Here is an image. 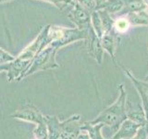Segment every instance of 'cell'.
<instances>
[{"label":"cell","mask_w":148,"mask_h":139,"mask_svg":"<svg viewBox=\"0 0 148 139\" xmlns=\"http://www.w3.org/2000/svg\"><path fill=\"white\" fill-rule=\"evenodd\" d=\"M58 49V47L57 45L51 44L48 46H46L45 49L40 51L36 55L34 59L32 60L30 68L27 70L23 75L21 76V78L18 81H21L22 78H25L31 75V74H34L36 72L44 71V70H47V69L58 68V64L57 63L55 58V56Z\"/></svg>","instance_id":"cell-1"},{"label":"cell","mask_w":148,"mask_h":139,"mask_svg":"<svg viewBox=\"0 0 148 139\" xmlns=\"http://www.w3.org/2000/svg\"><path fill=\"white\" fill-rule=\"evenodd\" d=\"M129 22L130 21L127 20V19H119L116 21V24H115V28L117 29L118 32H126L127 29L129 28Z\"/></svg>","instance_id":"cell-9"},{"label":"cell","mask_w":148,"mask_h":139,"mask_svg":"<svg viewBox=\"0 0 148 139\" xmlns=\"http://www.w3.org/2000/svg\"><path fill=\"white\" fill-rule=\"evenodd\" d=\"M15 59V57L9 53H8L7 51H5L3 48L0 47V65L6 64L8 62H11Z\"/></svg>","instance_id":"cell-10"},{"label":"cell","mask_w":148,"mask_h":139,"mask_svg":"<svg viewBox=\"0 0 148 139\" xmlns=\"http://www.w3.org/2000/svg\"><path fill=\"white\" fill-rule=\"evenodd\" d=\"M122 1H124L128 11H140L146 8L143 0H122Z\"/></svg>","instance_id":"cell-5"},{"label":"cell","mask_w":148,"mask_h":139,"mask_svg":"<svg viewBox=\"0 0 148 139\" xmlns=\"http://www.w3.org/2000/svg\"><path fill=\"white\" fill-rule=\"evenodd\" d=\"M99 15L101 18V21H102V25H103V29L106 32H108L111 28H112V20H111L110 16L108 14L106 10H101L99 11Z\"/></svg>","instance_id":"cell-7"},{"label":"cell","mask_w":148,"mask_h":139,"mask_svg":"<svg viewBox=\"0 0 148 139\" xmlns=\"http://www.w3.org/2000/svg\"><path fill=\"white\" fill-rule=\"evenodd\" d=\"M9 1H12V0H0V4L6 3V2H9Z\"/></svg>","instance_id":"cell-13"},{"label":"cell","mask_w":148,"mask_h":139,"mask_svg":"<svg viewBox=\"0 0 148 139\" xmlns=\"http://www.w3.org/2000/svg\"><path fill=\"white\" fill-rule=\"evenodd\" d=\"M45 1H47L51 4H53L54 6L58 8L59 9H63L64 8H66L69 4L73 5L75 0H45Z\"/></svg>","instance_id":"cell-11"},{"label":"cell","mask_w":148,"mask_h":139,"mask_svg":"<svg viewBox=\"0 0 148 139\" xmlns=\"http://www.w3.org/2000/svg\"><path fill=\"white\" fill-rule=\"evenodd\" d=\"M12 116L14 118L28 120V122H37L38 124L45 122V116L41 114L38 109H36L35 107L32 105H27L25 107H23L21 109L17 111V112L15 114H13Z\"/></svg>","instance_id":"cell-3"},{"label":"cell","mask_w":148,"mask_h":139,"mask_svg":"<svg viewBox=\"0 0 148 139\" xmlns=\"http://www.w3.org/2000/svg\"><path fill=\"white\" fill-rule=\"evenodd\" d=\"M91 20L92 21V25H94L95 29L97 32V34L100 37L102 35V30H103V25H102V21L99 15V12L95 10L91 13Z\"/></svg>","instance_id":"cell-6"},{"label":"cell","mask_w":148,"mask_h":139,"mask_svg":"<svg viewBox=\"0 0 148 139\" xmlns=\"http://www.w3.org/2000/svg\"><path fill=\"white\" fill-rule=\"evenodd\" d=\"M73 9L71 11L69 18L71 21L74 22L78 26L80 30H84L85 28L90 27V20L91 15L90 12H88L86 9L83 8L78 2L74 1L73 3Z\"/></svg>","instance_id":"cell-2"},{"label":"cell","mask_w":148,"mask_h":139,"mask_svg":"<svg viewBox=\"0 0 148 139\" xmlns=\"http://www.w3.org/2000/svg\"><path fill=\"white\" fill-rule=\"evenodd\" d=\"M75 1L90 13L94 12L96 8V4L94 0H75Z\"/></svg>","instance_id":"cell-8"},{"label":"cell","mask_w":148,"mask_h":139,"mask_svg":"<svg viewBox=\"0 0 148 139\" xmlns=\"http://www.w3.org/2000/svg\"><path fill=\"white\" fill-rule=\"evenodd\" d=\"M94 1H95V4H96V7H98V6H100L101 4H103L104 2H106V0H94Z\"/></svg>","instance_id":"cell-12"},{"label":"cell","mask_w":148,"mask_h":139,"mask_svg":"<svg viewBox=\"0 0 148 139\" xmlns=\"http://www.w3.org/2000/svg\"><path fill=\"white\" fill-rule=\"evenodd\" d=\"M123 8L122 0H106V2L101 4L100 6L96 7L95 10H98L101 8H105L111 13H116L119 11Z\"/></svg>","instance_id":"cell-4"}]
</instances>
